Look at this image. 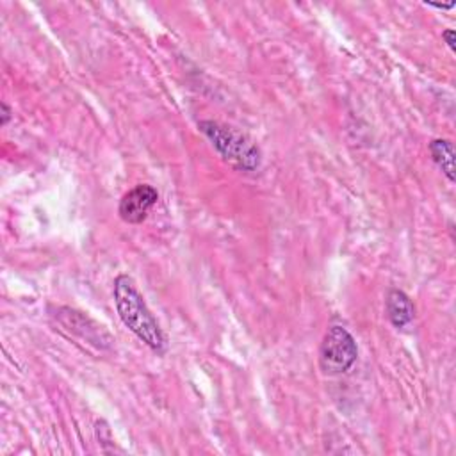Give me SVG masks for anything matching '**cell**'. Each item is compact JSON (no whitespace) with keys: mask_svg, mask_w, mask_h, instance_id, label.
I'll return each mask as SVG.
<instances>
[{"mask_svg":"<svg viewBox=\"0 0 456 456\" xmlns=\"http://www.w3.org/2000/svg\"><path fill=\"white\" fill-rule=\"evenodd\" d=\"M114 303L121 322L153 353L164 354L167 349V338L128 274L116 276Z\"/></svg>","mask_w":456,"mask_h":456,"instance_id":"1","label":"cell"},{"mask_svg":"<svg viewBox=\"0 0 456 456\" xmlns=\"http://www.w3.org/2000/svg\"><path fill=\"white\" fill-rule=\"evenodd\" d=\"M442 37L445 39V43H447L449 50H451V52H454V50H456V46H454V37H456V36H454V30H452V28L444 30V32H442Z\"/></svg>","mask_w":456,"mask_h":456,"instance_id":"8","label":"cell"},{"mask_svg":"<svg viewBox=\"0 0 456 456\" xmlns=\"http://www.w3.org/2000/svg\"><path fill=\"white\" fill-rule=\"evenodd\" d=\"M157 201V189L150 183H139L123 194L118 205V214L125 223L139 224L148 217L150 210Z\"/></svg>","mask_w":456,"mask_h":456,"instance_id":"4","label":"cell"},{"mask_svg":"<svg viewBox=\"0 0 456 456\" xmlns=\"http://www.w3.org/2000/svg\"><path fill=\"white\" fill-rule=\"evenodd\" d=\"M358 358V346L354 337L338 324H333L324 333L319 349V365L324 374L337 376L347 372Z\"/></svg>","mask_w":456,"mask_h":456,"instance_id":"3","label":"cell"},{"mask_svg":"<svg viewBox=\"0 0 456 456\" xmlns=\"http://www.w3.org/2000/svg\"><path fill=\"white\" fill-rule=\"evenodd\" d=\"M57 317L62 326L69 328L73 333L80 335L82 338H86L87 342H91L98 347H107L112 342V338L109 337V333H105L102 330V326H98L94 321H91L87 315H84L77 310L59 308Z\"/></svg>","mask_w":456,"mask_h":456,"instance_id":"5","label":"cell"},{"mask_svg":"<svg viewBox=\"0 0 456 456\" xmlns=\"http://www.w3.org/2000/svg\"><path fill=\"white\" fill-rule=\"evenodd\" d=\"M429 153L433 162L438 166V169L445 175V178L454 183V150L452 142L449 139H433L429 142Z\"/></svg>","mask_w":456,"mask_h":456,"instance_id":"7","label":"cell"},{"mask_svg":"<svg viewBox=\"0 0 456 456\" xmlns=\"http://www.w3.org/2000/svg\"><path fill=\"white\" fill-rule=\"evenodd\" d=\"M387 315L390 322L401 330L408 326L415 317V306L411 299L399 289H390L387 294Z\"/></svg>","mask_w":456,"mask_h":456,"instance_id":"6","label":"cell"},{"mask_svg":"<svg viewBox=\"0 0 456 456\" xmlns=\"http://www.w3.org/2000/svg\"><path fill=\"white\" fill-rule=\"evenodd\" d=\"M9 119H11V109L7 103H2V125H7Z\"/></svg>","mask_w":456,"mask_h":456,"instance_id":"9","label":"cell"},{"mask_svg":"<svg viewBox=\"0 0 456 456\" xmlns=\"http://www.w3.org/2000/svg\"><path fill=\"white\" fill-rule=\"evenodd\" d=\"M198 128L210 141L219 157L232 167L246 173L256 171L260 167L262 151L246 134L212 119L200 121Z\"/></svg>","mask_w":456,"mask_h":456,"instance_id":"2","label":"cell"}]
</instances>
